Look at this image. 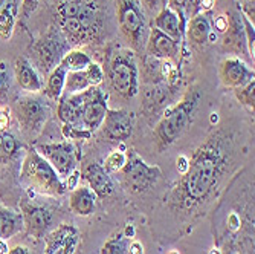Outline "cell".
I'll return each instance as SVG.
<instances>
[{"label":"cell","mask_w":255,"mask_h":254,"mask_svg":"<svg viewBox=\"0 0 255 254\" xmlns=\"http://www.w3.org/2000/svg\"><path fill=\"white\" fill-rule=\"evenodd\" d=\"M223 166L225 158L222 149L214 141H208L202 146L185 172L183 190L187 198L194 202L205 199L217 184Z\"/></svg>","instance_id":"1"},{"label":"cell","mask_w":255,"mask_h":254,"mask_svg":"<svg viewBox=\"0 0 255 254\" xmlns=\"http://www.w3.org/2000/svg\"><path fill=\"white\" fill-rule=\"evenodd\" d=\"M200 95L196 90H190L180 103L165 112L154 129V140L159 149H165L176 143L193 123Z\"/></svg>","instance_id":"2"},{"label":"cell","mask_w":255,"mask_h":254,"mask_svg":"<svg viewBox=\"0 0 255 254\" xmlns=\"http://www.w3.org/2000/svg\"><path fill=\"white\" fill-rule=\"evenodd\" d=\"M20 176L29 189L40 195L58 198L67 192L66 184L60 179L52 166L38 153L37 149H29L26 152Z\"/></svg>","instance_id":"3"},{"label":"cell","mask_w":255,"mask_h":254,"mask_svg":"<svg viewBox=\"0 0 255 254\" xmlns=\"http://www.w3.org/2000/svg\"><path fill=\"white\" fill-rule=\"evenodd\" d=\"M109 78L112 87L127 100L137 95L139 92V71L137 63L131 51L124 49L113 55L109 66Z\"/></svg>","instance_id":"4"},{"label":"cell","mask_w":255,"mask_h":254,"mask_svg":"<svg viewBox=\"0 0 255 254\" xmlns=\"http://www.w3.org/2000/svg\"><path fill=\"white\" fill-rule=\"evenodd\" d=\"M120 172L124 187L134 195L145 193L160 178V169L156 166H148L134 150H127L126 164Z\"/></svg>","instance_id":"5"},{"label":"cell","mask_w":255,"mask_h":254,"mask_svg":"<svg viewBox=\"0 0 255 254\" xmlns=\"http://www.w3.org/2000/svg\"><path fill=\"white\" fill-rule=\"evenodd\" d=\"M12 112L23 130L29 135H37L38 132H41L51 115L49 104L35 94L20 97L14 103Z\"/></svg>","instance_id":"6"},{"label":"cell","mask_w":255,"mask_h":254,"mask_svg":"<svg viewBox=\"0 0 255 254\" xmlns=\"http://www.w3.org/2000/svg\"><path fill=\"white\" fill-rule=\"evenodd\" d=\"M118 21L121 32L133 44V48H139L148 35L147 21L144 11L137 0H118L117 5Z\"/></svg>","instance_id":"7"},{"label":"cell","mask_w":255,"mask_h":254,"mask_svg":"<svg viewBox=\"0 0 255 254\" xmlns=\"http://www.w3.org/2000/svg\"><path fill=\"white\" fill-rule=\"evenodd\" d=\"M66 32L74 38H84L95 20V8L84 0H66L60 6Z\"/></svg>","instance_id":"8"},{"label":"cell","mask_w":255,"mask_h":254,"mask_svg":"<svg viewBox=\"0 0 255 254\" xmlns=\"http://www.w3.org/2000/svg\"><path fill=\"white\" fill-rule=\"evenodd\" d=\"M38 153L48 161L52 169L57 172L60 179L64 182L77 170V152L72 143L60 141V143H46L35 147Z\"/></svg>","instance_id":"9"},{"label":"cell","mask_w":255,"mask_h":254,"mask_svg":"<svg viewBox=\"0 0 255 254\" xmlns=\"http://www.w3.org/2000/svg\"><path fill=\"white\" fill-rule=\"evenodd\" d=\"M109 109V98L100 86L89 87L84 90V106L81 112V126L94 133L104 121Z\"/></svg>","instance_id":"10"},{"label":"cell","mask_w":255,"mask_h":254,"mask_svg":"<svg viewBox=\"0 0 255 254\" xmlns=\"http://www.w3.org/2000/svg\"><path fill=\"white\" fill-rule=\"evenodd\" d=\"M44 254H75L80 233L71 224H61L44 236Z\"/></svg>","instance_id":"11"},{"label":"cell","mask_w":255,"mask_h":254,"mask_svg":"<svg viewBox=\"0 0 255 254\" xmlns=\"http://www.w3.org/2000/svg\"><path fill=\"white\" fill-rule=\"evenodd\" d=\"M134 127L133 113L126 109H107L101 130L112 141H126L131 136Z\"/></svg>","instance_id":"12"},{"label":"cell","mask_w":255,"mask_h":254,"mask_svg":"<svg viewBox=\"0 0 255 254\" xmlns=\"http://www.w3.org/2000/svg\"><path fill=\"white\" fill-rule=\"evenodd\" d=\"M21 216L26 232L35 239L44 238L52 230L54 216L48 209H44L41 205L32 202L21 204Z\"/></svg>","instance_id":"13"},{"label":"cell","mask_w":255,"mask_h":254,"mask_svg":"<svg viewBox=\"0 0 255 254\" xmlns=\"http://www.w3.org/2000/svg\"><path fill=\"white\" fill-rule=\"evenodd\" d=\"M219 75L226 87L237 89L254 80V69L237 55H231L222 60L219 66Z\"/></svg>","instance_id":"14"},{"label":"cell","mask_w":255,"mask_h":254,"mask_svg":"<svg viewBox=\"0 0 255 254\" xmlns=\"http://www.w3.org/2000/svg\"><path fill=\"white\" fill-rule=\"evenodd\" d=\"M104 80V71L98 63L92 61L86 69L77 72H67L64 90L67 94H80V92L100 86Z\"/></svg>","instance_id":"15"},{"label":"cell","mask_w":255,"mask_h":254,"mask_svg":"<svg viewBox=\"0 0 255 254\" xmlns=\"http://www.w3.org/2000/svg\"><path fill=\"white\" fill-rule=\"evenodd\" d=\"M147 52L160 60H173L179 54V43L173 37L164 34L157 28H151L147 35Z\"/></svg>","instance_id":"16"},{"label":"cell","mask_w":255,"mask_h":254,"mask_svg":"<svg viewBox=\"0 0 255 254\" xmlns=\"http://www.w3.org/2000/svg\"><path fill=\"white\" fill-rule=\"evenodd\" d=\"M84 106V90L80 94H67L58 100L57 117L61 124L81 126V112Z\"/></svg>","instance_id":"17"},{"label":"cell","mask_w":255,"mask_h":254,"mask_svg":"<svg viewBox=\"0 0 255 254\" xmlns=\"http://www.w3.org/2000/svg\"><path fill=\"white\" fill-rule=\"evenodd\" d=\"M83 178L89 184V189L97 195V198H107L113 193V181L101 164L92 163L83 170Z\"/></svg>","instance_id":"18"},{"label":"cell","mask_w":255,"mask_h":254,"mask_svg":"<svg viewBox=\"0 0 255 254\" xmlns=\"http://www.w3.org/2000/svg\"><path fill=\"white\" fill-rule=\"evenodd\" d=\"M15 80L18 86L29 94H37L44 87L41 75L26 58H18L15 61Z\"/></svg>","instance_id":"19"},{"label":"cell","mask_w":255,"mask_h":254,"mask_svg":"<svg viewBox=\"0 0 255 254\" xmlns=\"http://www.w3.org/2000/svg\"><path fill=\"white\" fill-rule=\"evenodd\" d=\"M228 29L223 32V46L229 51L236 52H245L246 48V35L240 12H234L231 17H228Z\"/></svg>","instance_id":"20"},{"label":"cell","mask_w":255,"mask_h":254,"mask_svg":"<svg viewBox=\"0 0 255 254\" xmlns=\"http://www.w3.org/2000/svg\"><path fill=\"white\" fill-rule=\"evenodd\" d=\"M154 28L173 37L177 41H180L185 34V25L180 21L179 15L168 6H164L157 11L154 17Z\"/></svg>","instance_id":"21"},{"label":"cell","mask_w":255,"mask_h":254,"mask_svg":"<svg viewBox=\"0 0 255 254\" xmlns=\"http://www.w3.org/2000/svg\"><path fill=\"white\" fill-rule=\"evenodd\" d=\"M187 35L193 44L202 46L210 41V35L213 32L211 23L203 12H199L187 20V26H185Z\"/></svg>","instance_id":"22"},{"label":"cell","mask_w":255,"mask_h":254,"mask_svg":"<svg viewBox=\"0 0 255 254\" xmlns=\"http://www.w3.org/2000/svg\"><path fill=\"white\" fill-rule=\"evenodd\" d=\"M97 195L92 192L89 187H75L69 198V205L74 213L80 216H89L95 210Z\"/></svg>","instance_id":"23"},{"label":"cell","mask_w":255,"mask_h":254,"mask_svg":"<svg viewBox=\"0 0 255 254\" xmlns=\"http://www.w3.org/2000/svg\"><path fill=\"white\" fill-rule=\"evenodd\" d=\"M23 228H25V222L21 213L0 205V239L8 241L23 232Z\"/></svg>","instance_id":"24"},{"label":"cell","mask_w":255,"mask_h":254,"mask_svg":"<svg viewBox=\"0 0 255 254\" xmlns=\"http://www.w3.org/2000/svg\"><path fill=\"white\" fill-rule=\"evenodd\" d=\"M63 46H64L63 38H60L58 35H52L51 38H46V41L41 43L38 49V55L44 69H54L55 66L60 64L63 58L61 55Z\"/></svg>","instance_id":"25"},{"label":"cell","mask_w":255,"mask_h":254,"mask_svg":"<svg viewBox=\"0 0 255 254\" xmlns=\"http://www.w3.org/2000/svg\"><path fill=\"white\" fill-rule=\"evenodd\" d=\"M66 77H67V71L61 66H55L48 78V83L43 87V94L46 98H49L52 101H58L63 97L64 92V84H66Z\"/></svg>","instance_id":"26"},{"label":"cell","mask_w":255,"mask_h":254,"mask_svg":"<svg viewBox=\"0 0 255 254\" xmlns=\"http://www.w3.org/2000/svg\"><path fill=\"white\" fill-rule=\"evenodd\" d=\"M18 11V0H0V35L9 38Z\"/></svg>","instance_id":"27"},{"label":"cell","mask_w":255,"mask_h":254,"mask_svg":"<svg viewBox=\"0 0 255 254\" xmlns=\"http://www.w3.org/2000/svg\"><path fill=\"white\" fill-rule=\"evenodd\" d=\"M92 63V58L81 49H72L63 55L60 64L66 69L67 72H77L83 71Z\"/></svg>","instance_id":"28"},{"label":"cell","mask_w":255,"mask_h":254,"mask_svg":"<svg viewBox=\"0 0 255 254\" xmlns=\"http://www.w3.org/2000/svg\"><path fill=\"white\" fill-rule=\"evenodd\" d=\"M20 149L18 141L15 140V136L3 132L0 133V161H6L11 159Z\"/></svg>","instance_id":"29"},{"label":"cell","mask_w":255,"mask_h":254,"mask_svg":"<svg viewBox=\"0 0 255 254\" xmlns=\"http://www.w3.org/2000/svg\"><path fill=\"white\" fill-rule=\"evenodd\" d=\"M254 90H255V80L246 83L245 86H240L237 89H234V95L237 98V101L249 109H254V103H255V95H254Z\"/></svg>","instance_id":"30"},{"label":"cell","mask_w":255,"mask_h":254,"mask_svg":"<svg viewBox=\"0 0 255 254\" xmlns=\"http://www.w3.org/2000/svg\"><path fill=\"white\" fill-rule=\"evenodd\" d=\"M128 253V238L118 235L112 238L103 248V254H127Z\"/></svg>","instance_id":"31"},{"label":"cell","mask_w":255,"mask_h":254,"mask_svg":"<svg viewBox=\"0 0 255 254\" xmlns=\"http://www.w3.org/2000/svg\"><path fill=\"white\" fill-rule=\"evenodd\" d=\"M61 133L64 136V140H89V138L94 135L84 127L80 126H71V124H61Z\"/></svg>","instance_id":"32"},{"label":"cell","mask_w":255,"mask_h":254,"mask_svg":"<svg viewBox=\"0 0 255 254\" xmlns=\"http://www.w3.org/2000/svg\"><path fill=\"white\" fill-rule=\"evenodd\" d=\"M126 159H127V153L126 152H121V150H115L112 152L106 161H104V169L106 172H120L124 164H126Z\"/></svg>","instance_id":"33"},{"label":"cell","mask_w":255,"mask_h":254,"mask_svg":"<svg viewBox=\"0 0 255 254\" xmlns=\"http://www.w3.org/2000/svg\"><path fill=\"white\" fill-rule=\"evenodd\" d=\"M167 6L171 8L180 18V21L187 26V18H185V0H167Z\"/></svg>","instance_id":"34"},{"label":"cell","mask_w":255,"mask_h":254,"mask_svg":"<svg viewBox=\"0 0 255 254\" xmlns=\"http://www.w3.org/2000/svg\"><path fill=\"white\" fill-rule=\"evenodd\" d=\"M11 84L9 71L5 63H0V94H5Z\"/></svg>","instance_id":"35"},{"label":"cell","mask_w":255,"mask_h":254,"mask_svg":"<svg viewBox=\"0 0 255 254\" xmlns=\"http://www.w3.org/2000/svg\"><path fill=\"white\" fill-rule=\"evenodd\" d=\"M11 124V110L6 106H0V133L8 130Z\"/></svg>","instance_id":"36"},{"label":"cell","mask_w":255,"mask_h":254,"mask_svg":"<svg viewBox=\"0 0 255 254\" xmlns=\"http://www.w3.org/2000/svg\"><path fill=\"white\" fill-rule=\"evenodd\" d=\"M142 3L148 11L154 12V11H159L164 6H167V0H142Z\"/></svg>","instance_id":"37"},{"label":"cell","mask_w":255,"mask_h":254,"mask_svg":"<svg viewBox=\"0 0 255 254\" xmlns=\"http://www.w3.org/2000/svg\"><path fill=\"white\" fill-rule=\"evenodd\" d=\"M228 15H225V14H220V15H217L216 18H214V28L219 31V32H225L226 29H228Z\"/></svg>","instance_id":"38"},{"label":"cell","mask_w":255,"mask_h":254,"mask_svg":"<svg viewBox=\"0 0 255 254\" xmlns=\"http://www.w3.org/2000/svg\"><path fill=\"white\" fill-rule=\"evenodd\" d=\"M38 5V0H23V12H25V15H29Z\"/></svg>","instance_id":"39"},{"label":"cell","mask_w":255,"mask_h":254,"mask_svg":"<svg viewBox=\"0 0 255 254\" xmlns=\"http://www.w3.org/2000/svg\"><path fill=\"white\" fill-rule=\"evenodd\" d=\"M128 254H144V248L139 242H131L130 247H128Z\"/></svg>","instance_id":"40"},{"label":"cell","mask_w":255,"mask_h":254,"mask_svg":"<svg viewBox=\"0 0 255 254\" xmlns=\"http://www.w3.org/2000/svg\"><path fill=\"white\" fill-rule=\"evenodd\" d=\"M213 3L214 0H199V6H200V11H208L213 8Z\"/></svg>","instance_id":"41"},{"label":"cell","mask_w":255,"mask_h":254,"mask_svg":"<svg viewBox=\"0 0 255 254\" xmlns=\"http://www.w3.org/2000/svg\"><path fill=\"white\" fill-rule=\"evenodd\" d=\"M8 254H29V251H28L25 247H15V248H12Z\"/></svg>","instance_id":"42"},{"label":"cell","mask_w":255,"mask_h":254,"mask_svg":"<svg viewBox=\"0 0 255 254\" xmlns=\"http://www.w3.org/2000/svg\"><path fill=\"white\" fill-rule=\"evenodd\" d=\"M9 251H8V248H6V245L2 242V239H0V254H8Z\"/></svg>","instance_id":"43"},{"label":"cell","mask_w":255,"mask_h":254,"mask_svg":"<svg viewBox=\"0 0 255 254\" xmlns=\"http://www.w3.org/2000/svg\"><path fill=\"white\" fill-rule=\"evenodd\" d=\"M170 254H177V253H174V251H173V253H170Z\"/></svg>","instance_id":"44"}]
</instances>
